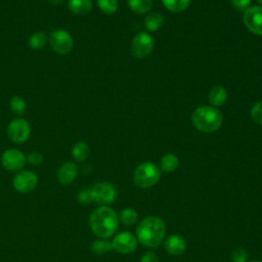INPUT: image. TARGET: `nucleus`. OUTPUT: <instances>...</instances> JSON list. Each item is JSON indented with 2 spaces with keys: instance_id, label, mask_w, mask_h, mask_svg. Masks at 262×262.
Masks as SVG:
<instances>
[{
  "instance_id": "72a5a7b5",
  "label": "nucleus",
  "mask_w": 262,
  "mask_h": 262,
  "mask_svg": "<svg viewBox=\"0 0 262 262\" xmlns=\"http://www.w3.org/2000/svg\"><path fill=\"white\" fill-rule=\"evenodd\" d=\"M251 262H262V261H258V260H254V261H251Z\"/></svg>"
},
{
  "instance_id": "473e14b6",
  "label": "nucleus",
  "mask_w": 262,
  "mask_h": 262,
  "mask_svg": "<svg viewBox=\"0 0 262 262\" xmlns=\"http://www.w3.org/2000/svg\"><path fill=\"white\" fill-rule=\"evenodd\" d=\"M51 5L56 6V5H61L66 0H47Z\"/></svg>"
},
{
  "instance_id": "7ed1b4c3",
  "label": "nucleus",
  "mask_w": 262,
  "mask_h": 262,
  "mask_svg": "<svg viewBox=\"0 0 262 262\" xmlns=\"http://www.w3.org/2000/svg\"><path fill=\"white\" fill-rule=\"evenodd\" d=\"M194 127L205 133L216 131L222 123V114L215 107L202 106L196 108L191 116Z\"/></svg>"
},
{
  "instance_id": "4be33fe9",
  "label": "nucleus",
  "mask_w": 262,
  "mask_h": 262,
  "mask_svg": "<svg viewBox=\"0 0 262 262\" xmlns=\"http://www.w3.org/2000/svg\"><path fill=\"white\" fill-rule=\"evenodd\" d=\"M178 158L173 154L165 155L161 160V168L165 172H172L178 167Z\"/></svg>"
},
{
  "instance_id": "ddd939ff",
  "label": "nucleus",
  "mask_w": 262,
  "mask_h": 262,
  "mask_svg": "<svg viewBox=\"0 0 262 262\" xmlns=\"http://www.w3.org/2000/svg\"><path fill=\"white\" fill-rule=\"evenodd\" d=\"M78 175V167L73 162L63 163L57 171V179L61 184L72 183Z\"/></svg>"
},
{
  "instance_id": "c756f323",
  "label": "nucleus",
  "mask_w": 262,
  "mask_h": 262,
  "mask_svg": "<svg viewBox=\"0 0 262 262\" xmlns=\"http://www.w3.org/2000/svg\"><path fill=\"white\" fill-rule=\"evenodd\" d=\"M78 200L82 204H89V203L93 202L91 189H83V190H81L79 192V194H78Z\"/></svg>"
},
{
  "instance_id": "6e6552de",
  "label": "nucleus",
  "mask_w": 262,
  "mask_h": 262,
  "mask_svg": "<svg viewBox=\"0 0 262 262\" xmlns=\"http://www.w3.org/2000/svg\"><path fill=\"white\" fill-rule=\"evenodd\" d=\"M38 183L36 173L31 170L18 171L12 180V185L15 190L19 192H29L33 190Z\"/></svg>"
},
{
  "instance_id": "cd10ccee",
  "label": "nucleus",
  "mask_w": 262,
  "mask_h": 262,
  "mask_svg": "<svg viewBox=\"0 0 262 262\" xmlns=\"http://www.w3.org/2000/svg\"><path fill=\"white\" fill-rule=\"evenodd\" d=\"M247 258V252L243 248H236L231 253V260L233 262H246Z\"/></svg>"
},
{
  "instance_id": "b1692460",
  "label": "nucleus",
  "mask_w": 262,
  "mask_h": 262,
  "mask_svg": "<svg viewBox=\"0 0 262 262\" xmlns=\"http://www.w3.org/2000/svg\"><path fill=\"white\" fill-rule=\"evenodd\" d=\"M99 9L106 14L115 13L118 9L119 1L118 0H96Z\"/></svg>"
},
{
  "instance_id": "6ab92c4d",
  "label": "nucleus",
  "mask_w": 262,
  "mask_h": 262,
  "mask_svg": "<svg viewBox=\"0 0 262 262\" xmlns=\"http://www.w3.org/2000/svg\"><path fill=\"white\" fill-rule=\"evenodd\" d=\"M163 15L160 13H149L145 19H144V25L148 31L155 32L157 31L162 25H163Z\"/></svg>"
},
{
  "instance_id": "9b49d317",
  "label": "nucleus",
  "mask_w": 262,
  "mask_h": 262,
  "mask_svg": "<svg viewBox=\"0 0 262 262\" xmlns=\"http://www.w3.org/2000/svg\"><path fill=\"white\" fill-rule=\"evenodd\" d=\"M113 249L121 254L132 253L137 247L136 237L128 231L120 232L117 234L112 242Z\"/></svg>"
},
{
  "instance_id": "7c9ffc66",
  "label": "nucleus",
  "mask_w": 262,
  "mask_h": 262,
  "mask_svg": "<svg viewBox=\"0 0 262 262\" xmlns=\"http://www.w3.org/2000/svg\"><path fill=\"white\" fill-rule=\"evenodd\" d=\"M141 262H159V258L155 253L147 252L142 256Z\"/></svg>"
},
{
  "instance_id": "f257e3e1",
  "label": "nucleus",
  "mask_w": 262,
  "mask_h": 262,
  "mask_svg": "<svg viewBox=\"0 0 262 262\" xmlns=\"http://www.w3.org/2000/svg\"><path fill=\"white\" fill-rule=\"evenodd\" d=\"M89 224L95 235L110 237L118 227V215L110 207L101 206L91 213Z\"/></svg>"
},
{
  "instance_id": "5701e85b",
  "label": "nucleus",
  "mask_w": 262,
  "mask_h": 262,
  "mask_svg": "<svg viewBox=\"0 0 262 262\" xmlns=\"http://www.w3.org/2000/svg\"><path fill=\"white\" fill-rule=\"evenodd\" d=\"M128 4L134 12L141 14L151 8L152 2L151 0H128Z\"/></svg>"
},
{
  "instance_id": "9d476101",
  "label": "nucleus",
  "mask_w": 262,
  "mask_h": 262,
  "mask_svg": "<svg viewBox=\"0 0 262 262\" xmlns=\"http://www.w3.org/2000/svg\"><path fill=\"white\" fill-rule=\"evenodd\" d=\"M93 202L99 205H107L115 201L116 189L107 182H98L91 188Z\"/></svg>"
},
{
  "instance_id": "a211bd4d",
  "label": "nucleus",
  "mask_w": 262,
  "mask_h": 262,
  "mask_svg": "<svg viewBox=\"0 0 262 262\" xmlns=\"http://www.w3.org/2000/svg\"><path fill=\"white\" fill-rule=\"evenodd\" d=\"M226 98H227V92L225 88L222 86L213 87L209 93V101L215 106L222 105L225 102Z\"/></svg>"
},
{
  "instance_id": "423d86ee",
  "label": "nucleus",
  "mask_w": 262,
  "mask_h": 262,
  "mask_svg": "<svg viewBox=\"0 0 262 262\" xmlns=\"http://www.w3.org/2000/svg\"><path fill=\"white\" fill-rule=\"evenodd\" d=\"M7 136L14 143L26 142L31 135V126L24 118L11 120L6 129Z\"/></svg>"
},
{
  "instance_id": "2f4dec72",
  "label": "nucleus",
  "mask_w": 262,
  "mask_h": 262,
  "mask_svg": "<svg viewBox=\"0 0 262 262\" xmlns=\"http://www.w3.org/2000/svg\"><path fill=\"white\" fill-rule=\"evenodd\" d=\"M250 2H251V0H231V3H232L235 7L239 8V9H243V8L248 7L249 4H250Z\"/></svg>"
},
{
  "instance_id": "39448f33",
  "label": "nucleus",
  "mask_w": 262,
  "mask_h": 262,
  "mask_svg": "<svg viewBox=\"0 0 262 262\" xmlns=\"http://www.w3.org/2000/svg\"><path fill=\"white\" fill-rule=\"evenodd\" d=\"M48 42L52 50L59 54H69L74 48V39L72 35L62 29L53 30L48 36Z\"/></svg>"
},
{
  "instance_id": "2eb2a0df",
  "label": "nucleus",
  "mask_w": 262,
  "mask_h": 262,
  "mask_svg": "<svg viewBox=\"0 0 262 262\" xmlns=\"http://www.w3.org/2000/svg\"><path fill=\"white\" fill-rule=\"evenodd\" d=\"M68 8L71 12L79 15L87 14L92 9L91 0H68Z\"/></svg>"
},
{
  "instance_id": "a878e982",
  "label": "nucleus",
  "mask_w": 262,
  "mask_h": 262,
  "mask_svg": "<svg viewBox=\"0 0 262 262\" xmlns=\"http://www.w3.org/2000/svg\"><path fill=\"white\" fill-rule=\"evenodd\" d=\"M113 249L112 243L103 239H97L92 243L91 245V250L95 254H104Z\"/></svg>"
},
{
  "instance_id": "aec40b11",
  "label": "nucleus",
  "mask_w": 262,
  "mask_h": 262,
  "mask_svg": "<svg viewBox=\"0 0 262 262\" xmlns=\"http://www.w3.org/2000/svg\"><path fill=\"white\" fill-rule=\"evenodd\" d=\"M9 108L16 115H24L27 110L26 100L18 95H14L9 100Z\"/></svg>"
},
{
  "instance_id": "c85d7f7f",
  "label": "nucleus",
  "mask_w": 262,
  "mask_h": 262,
  "mask_svg": "<svg viewBox=\"0 0 262 262\" xmlns=\"http://www.w3.org/2000/svg\"><path fill=\"white\" fill-rule=\"evenodd\" d=\"M43 161V155L39 151H32L27 157V162H29L31 165L37 166L40 165Z\"/></svg>"
},
{
  "instance_id": "bb28decb",
  "label": "nucleus",
  "mask_w": 262,
  "mask_h": 262,
  "mask_svg": "<svg viewBox=\"0 0 262 262\" xmlns=\"http://www.w3.org/2000/svg\"><path fill=\"white\" fill-rule=\"evenodd\" d=\"M251 116L255 122L262 124V100L254 104L251 111Z\"/></svg>"
},
{
  "instance_id": "412c9836",
  "label": "nucleus",
  "mask_w": 262,
  "mask_h": 262,
  "mask_svg": "<svg viewBox=\"0 0 262 262\" xmlns=\"http://www.w3.org/2000/svg\"><path fill=\"white\" fill-rule=\"evenodd\" d=\"M162 2L168 10L180 12L188 7L190 0H162Z\"/></svg>"
},
{
  "instance_id": "0eeeda50",
  "label": "nucleus",
  "mask_w": 262,
  "mask_h": 262,
  "mask_svg": "<svg viewBox=\"0 0 262 262\" xmlns=\"http://www.w3.org/2000/svg\"><path fill=\"white\" fill-rule=\"evenodd\" d=\"M1 163L6 170L11 172H18L25 167L27 163V157L19 149L9 148L2 154Z\"/></svg>"
},
{
  "instance_id": "4468645a",
  "label": "nucleus",
  "mask_w": 262,
  "mask_h": 262,
  "mask_svg": "<svg viewBox=\"0 0 262 262\" xmlns=\"http://www.w3.org/2000/svg\"><path fill=\"white\" fill-rule=\"evenodd\" d=\"M164 247L169 254L173 256H178L185 251L186 243L180 235L171 234L165 239Z\"/></svg>"
},
{
  "instance_id": "1a4fd4ad",
  "label": "nucleus",
  "mask_w": 262,
  "mask_h": 262,
  "mask_svg": "<svg viewBox=\"0 0 262 262\" xmlns=\"http://www.w3.org/2000/svg\"><path fill=\"white\" fill-rule=\"evenodd\" d=\"M154 48V40L147 33H139L131 43V53L137 58L147 56Z\"/></svg>"
},
{
  "instance_id": "dca6fc26",
  "label": "nucleus",
  "mask_w": 262,
  "mask_h": 262,
  "mask_svg": "<svg viewBox=\"0 0 262 262\" xmlns=\"http://www.w3.org/2000/svg\"><path fill=\"white\" fill-rule=\"evenodd\" d=\"M48 42V36L45 32L43 31H38L33 33L28 40V44L29 47L33 50H40L43 47H45V45Z\"/></svg>"
},
{
  "instance_id": "393cba45",
  "label": "nucleus",
  "mask_w": 262,
  "mask_h": 262,
  "mask_svg": "<svg viewBox=\"0 0 262 262\" xmlns=\"http://www.w3.org/2000/svg\"><path fill=\"white\" fill-rule=\"evenodd\" d=\"M121 222L125 225H133L137 221V213L133 209H124L119 216Z\"/></svg>"
},
{
  "instance_id": "f3484780",
  "label": "nucleus",
  "mask_w": 262,
  "mask_h": 262,
  "mask_svg": "<svg viewBox=\"0 0 262 262\" xmlns=\"http://www.w3.org/2000/svg\"><path fill=\"white\" fill-rule=\"evenodd\" d=\"M71 154L77 162H83L88 158L90 154V148L85 141H77L73 145Z\"/></svg>"
},
{
  "instance_id": "f8f14e48",
  "label": "nucleus",
  "mask_w": 262,
  "mask_h": 262,
  "mask_svg": "<svg viewBox=\"0 0 262 262\" xmlns=\"http://www.w3.org/2000/svg\"><path fill=\"white\" fill-rule=\"evenodd\" d=\"M246 27L254 34L262 36V6H253L244 13Z\"/></svg>"
},
{
  "instance_id": "f704fd0d",
  "label": "nucleus",
  "mask_w": 262,
  "mask_h": 262,
  "mask_svg": "<svg viewBox=\"0 0 262 262\" xmlns=\"http://www.w3.org/2000/svg\"><path fill=\"white\" fill-rule=\"evenodd\" d=\"M257 1H258V2H260V3L262 4V0H257Z\"/></svg>"
},
{
  "instance_id": "20e7f679",
  "label": "nucleus",
  "mask_w": 262,
  "mask_h": 262,
  "mask_svg": "<svg viewBox=\"0 0 262 262\" xmlns=\"http://www.w3.org/2000/svg\"><path fill=\"white\" fill-rule=\"evenodd\" d=\"M160 178V169L150 162L140 164L134 171L133 180L140 188H148L155 185Z\"/></svg>"
},
{
  "instance_id": "f03ea898",
  "label": "nucleus",
  "mask_w": 262,
  "mask_h": 262,
  "mask_svg": "<svg viewBox=\"0 0 262 262\" xmlns=\"http://www.w3.org/2000/svg\"><path fill=\"white\" fill-rule=\"evenodd\" d=\"M165 232L166 226L164 221L156 216L144 218L140 221L136 229L138 241L148 248L158 247L163 241Z\"/></svg>"
}]
</instances>
